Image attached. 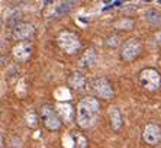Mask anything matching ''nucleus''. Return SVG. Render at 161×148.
I'll return each mask as SVG.
<instances>
[{
  "label": "nucleus",
  "mask_w": 161,
  "mask_h": 148,
  "mask_svg": "<svg viewBox=\"0 0 161 148\" xmlns=\"http://www.w3.org/2000/svg\"><path fill=\"white\" fill-rule=\"evenodd\" d=\"M139 84L144 90L155 93L161 87V74L155 68H144L139 73Z\"/></svg>",
  "instance_id": "f03ea898"
},
{
  "label": "nucleus",
  "mask_w": 161,
  "mask_h": 148,
  "mask_svg": "<svg viewBox=\"0 0 161 148\" xmlns=\"http://www.w3.org/2000/svg\"><path fill=\"white\" fill-rule=\"evenodd\" d=\"M73 5L74 2H62V3H60V6L55 7V15L57 16H62L64 13H67V12H70L73 9Z\"/></svg>",
  "instance_id": "4468645a"
},
{
  "label": "nucleus",
  "mask_w": 161,
  "mask_h": 148,
  "mask_svg": "<svg viewBox=\"0 0 161 148\" xmlns=\"http://www.w3.org/2000/svg\"><path fill=\"white\" fill-rule=\"evenodd\" d=\"M107 116H109V122H110V126L113 131H119L123 125V119H122V115H121V110L118 108H109L107 110Z\"/></svg>",
  "instance_id": "9d476101"
},
{
  "label": "nucleus",
  "mask_w": 161,
  "mask_h": 148,
  "mask_svg": "<svg viewBox=\"0 0 161 148\" xmlns=\"http://www.w3.org/2000/svg\"><path fill=\"white\" fill-rule=\"evenodd\" d=\"M68 86L74 90H83L86 86V79L80 73H73L68 77Z\"/></svg>",
  "instance_id": "f8f14e48"
},
{
  "label": "nucleus",
  "mask_w": 161,
  "mask_h": 148,
  "mask_svg": "<svg viewBox=\"0 0 161 148\" xmlns=\"http://www.w3.org/2000/svg\"><path fill=\"white\" fill-rule=\"evenodd\" d=\"M142 138L148 145H157L161 141V128L157 123H148L144 128Z\"/></svg>",
  "instance_id": "1a4fd4ad"
},
{
  "label": "nucleus",
  "mask_w": 161,
  "mask_h": 148,
  "mask_svg": "<svg viewBox=\"0 0 161 148\" xmlns=\"http://www.w3.org/2000/svg\"><path fill=\"white\" fill-rule=\"evenodd\" d=\"M142 52V44L139 39H128L122 44L121 58L123 61H134L138 55Z\"/></svg>",
  "instance_id": "39448f33"
},
{
  "label": "nucleus",
  "mask_w": 161,
  "mask_h": 148,
  "mask_svg": "<svg viewBox=\"0 0 161 148\" xmlns=\"http://www.w3.org/2000/svg\"><path fill=\"white\" fill-rule=\"evenodd\" d=\"M73 138L75 140V148H87V140L83 135H73Z\"/></svg>",
  "instance_id": "2eb2a0df"
},
{
  "label": "nucleus",
  "mask_w": 161,
  "mask_h": 148,
  "mask_svg": "<svg viewBox=\"0 0 161 148\" xmlns=\"http://www.w3.org/2000/svg\"><path fill=\"white\" fill-rule=\"evenodd\" d=\"M100 112V103L97 99H94L93 96H86L79 102L77 106V123L83 129L92 128Z\"/></svg>",
  "instance_id": "f257e3e1"
},
{
  "label": "nucleus",
  "mask_w": 161,
  "mask_h": 148,
  "mask_svg": "<svg viewBox=\"0 0 161 148\" xmlns=\"http://www.w3.org/2000/svg\"><path fill=\"white\" fill-rule=\"evenodd\" d=\"M106 44L109 45V47H118V45L121 44V41H119V36H116V35H113V36L107 38Z\"/></svg>",
  "instance_id": "f3484780"
},
{
  "label": "nucleus",
  "mask_w": 161,
  "mask_h": 148,
  "mask_svg": "<svg viewBox=\"0 0 161 148\" xmlns=\"http://www.w3.org/2000/svg\"><path fill=\"white\" fill-rule=\"evenodd\" d=\"M26 123H28V126H31V128L36 126V115H35V112L29 110L26 113Z\"/></svg>",
  "instance_id": "dca6fc26"
},
{
  "label": "nucleus",
  "mask_w": 161,
  "mask_h": 148,
  "mask_svg": "<svg viewBox=\"0 0 161 148\" xmlns=\"http://www.w3.org/2000/svg\"><path fill=\"white\" fill-rule=\"evenodd\" d=\"M145 19L153 26L161 25V13H158L157 10H148L147 13H145Z\"/></svg>",
  "instance_id": "ddd939ff"
},
{
  "label": "nucleus",
  "mask_w": 161,
  "mask_h": 148,
  "mask_svg": "<svg viewBox=\"0 0 161 148\" xmlns=\"http://www.w3.org/2000/svg\"><path fill=\"white\" fill-rule=\"evenodd\" d=\"M39 118L42 123H44V126L49 129V131H57L61 126V119L58 113H57V110L52 106H49V105H44L41 108Z\"/></svg>",
  "instance_id": "20e7f679"
},
{
  "label": "nucleus",
  "mask_w": 161,
  "mask_h": 148,
  "mask_svg": "<svg viewBox=\"0 0 161 148\" xmlns=\"http://www.w3.org/2000/svg\"><path fill=\"white\" fill-rule=\"evenodd\" d=\"M35 26L31 23H18L16 26L12 29V38L15 41H19V42H25V41L34 39L35 38Z\"/></svg>",
  "instance_id": "0eeeda50"
},
{
  "label": "nucleus",
  "mask_w": 161,
  "mask_h": 148,
  "mask_svg": "<svg viewBox=\"0 0 161 148\" xmlns=\"http://www.w3.org/2000/svg\"><path fill=\"white\" fill-rule=\"evenodd\" d=\"M57 42H58V45L60 48L65 52V54H75V52H79L81 48V42L79 39V36L73 32H68V31H62L60 35H58V38H57Z\"/></svg>",
  "instance_id": "7ed1b4c3"
},
{
  "label": "nucleus",
  "mask_w": 161,
  "mask_h": 148,
  "mask_svg": "<svg viewBox=\"0 0 161 148\" xmlns=\"http://www.w3.org/2000/svg\"><path fill=\"white\" fill-rule=\"evenodd\" d=\"M92 89H93L94 94L100 99H105V100H109L113 97V89H112V84L109 83L107 79L105 77H97L94 79L93 83H92Z\"/></svg>",
  "instance_id": "423d86ee"
},
{
  "label": "nucleus",
  "mask_w": 161,
  "mask_h": 148,
  "mask_svg": "<svg viewBox=\"0 0 161 148\" xmlns=\"http://www.w3.org/2000/svg\"><path fill=\"white\" fill-rule=\"evenodd\" d=\"M12 55L18 62H26L32 55V45L29 42H18L12 49Z\"/></svg>",
  "instance_id": "6e6552de"
},
{
  "label": "nucleus",
  "mask_w": 161,
  "mask_h": 148,
  "mask_svg": "<svg viewBox=\"0 0 161 148\" xmlns=\"http://www.w3.org/2000/svg\"><path fill=\"white\" fill-rule=\"evenodd\" d=\"M94 62H96V51H94V48H87L79 60V67L89 68L92 67Z\"/></svg>",
  "instance_id": "9b49d317"
}]
</instances>
